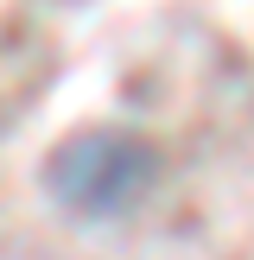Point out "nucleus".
Wrapping results in <instances>:
<instances>
[{"mask_svg":"<svg viewBox=\"0 0 254 260\" xmlns=\"http://www.w3.org/2000/svg\"><path fill=\"white\" fill-rule=\"evenodd\" d=\"M165 159L152 140L127 134V127H83V134L57 140L45 159V190L57 210L83 216V222H114V216L140 210L159 184Z\"/></svg>","mask_w":254,"mask_h":260,"instance_id":"1","label":"nucleus"}]
</instances>
